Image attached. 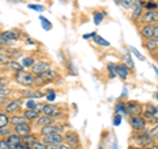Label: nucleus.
<instances>
[{
    "instance_id": "53",
    "label": "nucleus",
    "mask_w": 158,
    "mask_h": 149,
    "mask_svg": "<svg viewBox=\"0 0 158 149\" xmlns=\"http://www.w3.org/2000/svg\"><path fill=\"white\" fill-rule=\"evenodd\" d=\"M154 96H156V99L158 100V92H156V94H154Z\"/></svg>"
},
{
    "instance_id": "32",
    "label": "nucleus",
    "mask_w": 158,
    "mask_h": 149,
    "mask_svg": "<svg viewBox=\"0 0 158 149\" xmlns=\"http://www.w3.org/2000/svg\"><path fill=\"white\" fill-rule=\"evenodd\" d=\"M34 63H36V62H34V59H33L32 57H27V58L23 59L21 66H23V69H24V67H32Z\"/></svg>"
},
{
    "instance_id": "39",
    "label": "nucleus",
    "mask_w": 158,
    "mask_h": 149,
    "mask_svg": "<svg viewBox=\"0 0 158 149\" xmlns=\"http://www.w3.org/2000/svg\"><path fill=\"white\" fill-rule=\"evenodd\" d=\"M118 4H121L124 8H132L133 3H135V0H118L117 2Z\"/></svg>"
},
{
    "instance_id": "43",
    "label": "nucleus",
    "mask_w": 158,
    "mask_h": 149,
    "mask_svg": "<svg viewBox=\"0 0 158 149\" xmlns=\"http://www.w3.org/2000/svg\"><path fill=\"white\" fill-rule=\"evenodd\" d=\"M11 135V131H9V128H7V127H4V128H0V136L2 137H4V136H9Z\"/></svg>"
},
{
    "instance_id": "18",
    "label": "nucleus",
    "mask_w": 158,
    "mask_h": 149,
    "mask_svg": "<svg viewBox=\"0 0 158 149\" xmlns=\"http://www.w3.org/2000/svg\"><path fill=\"white\" fill-rule=\"evenodd\" d=\"M21 108V100H12L6 106V113H11Z\"/></svg>"
},
{
    "instance_id": "46",
    "label": "nucleus",
    "mask_w": 158,
    "mask_h": 149,
    "mask_svg": "<svg viewBox=\"0 0 158 149\" xmlns=\"http://www.w3.org/2000/svg\"><path fill=\"white\" fill-rule=\"evenodd\" d=\"M0 149H9L6 140H0Z\"/></svg>"
},
{
    "instance_id": "27",
    "label": "nucleus",
    "mask_w": 158,
    "mask_h": 149,
    "mask_svg": "<svg viewBox=\"0 0 158 149\" xmlns=\"http://www.w3.org/2000/svg\"><path fill=\"white\" fill-rule=\"evenodd\" d=\"M124 65H127L128 69H135V62L132 61V57H131V54L129 53H125L124 54Z\"/></svg>"
},
{
    "instance_id": "51",
    "label": "nucleus",
    "mask_w": 158,
    "mask_h": 149,
    "mask_svg": "<svg viewBox=\"0 0 158 149\" xmlns=\"http://www.w3.org/2000/svg\"><path fill=\"white\" fill-rule=\"evenodd\" d=\"M153 38H156V40H158V25L154 28V36H153Z\"/></svg>"
},
{
    "instance_id": "41",
    "label": "nucleus",
    "mask_w": 158,
    "mask_h": 149,
    "mask_svg": "<svg viewBox=\"0 0 158 149\" xmlns=\"http://www.w3.org/2000/svg\"><path fill=\"white\" fill-rule=\"evenodd\" d=\"M37 104H38V103H36V102L33 100V99H29V100L27 102V108H28V110H36Z\"/></svg>"
},
{
    "instance_id": "3",
    "label": "nucleus",
    "mask_w": 158,
    "mask_h": 149,
    "mask_svg": "<svg viewBox=\"0 0 158 149\" xmlns=\"http://www.w3.org/2000/svg\"><path fill=\"white\" fill-rule=\"evenodd\" d=\"M131 126L132 128L135 130L136 132H140V131H144L145 130V126H146V123H145V119L142 115H138V116H131Z\"/></svg>"
},
{
    "instance_id": "34",
    "label": "nucleus",
    "mask_w": 158,
    "mask_h": 149,
    "mask_svg": "<svg viewBox=\"0 0 158 149\" xmlns=\"http://www.w3.org/2000/svg\"><path fill=\"white\" fill-rule=\"evenodd\" d=\"M144 7L148 9V11H157L158 4H157V3H154V2H153V0H149V2L144 3Z\"/></svg>"
},
{
    "instance_id": "44",
    "label": "nucleus",
    "mask_w": 158,
    "mask_h": 149,
    "mask_svg": "<svg viewBox=\"0 0 158 149\" xmlns=\"http://www.w3.org/2000/svg\"><path fill=\"white\" fill-rule=\"evenodd\" d=\"M121 120H123V116H120V115H117V113H116V116L113 117V126L118 127L121 124Z\"/></svg>"
},
{
    "instance_id": "24",
    "label": "nucleus",
    "mask_w": 158,
    "mask_h": 149,
    "mask_svg": "<svg viewBox=\"0 0 158 149\" xmlns=\"http://www.w3.org/2000/svg\"><path fill=\"white\" fill-rule=\"evenodd\" d=\"M115 111H116L117 115H120V116H127V115H128V111H127V104H125V103H123V102L116 104Z\"/></svg>"
},
{
    "instance_id": "22",
    "label": "nucleus",
    "mask_w": 158,
    "mask_h": 149,
    "mask_svg": "<svg viewBox=\"0 0 158 149\" xmlns=\"http://www.w3.org/2000/svg\"><path fill=\"white\" fill-rule=\"evenodd\" d=\"M40 113L41 112H38V111H36V110H27L24 111V116L27 117V120L29 121V120H37V119L40 117Z\"/></svg>"
},
{
    "instance_id": "33",
    "label": "nucleus",
    "mask_w": 158,
    "mask_h": 149,
    "mask_svg": "<svg viewBox=\"0 0 158 149\" xmlns=\"http://www.w3.org/2000/svg\"><path fill=\"white\" fill-rule=\"evenodd\" d=\"M149 112H152V115H153V119H154V121L158 123V107L156 106H148L146 108Z\"/></svg>"
},
{
    "instance_id": "1",
    "label": "nucleus",
    "mask_w": 158,
    "mask_h": 149,
    "mask_svg": "<svg viewBox=\"0 0 158 149\" xmlns=\"http://www.w3.org/2000/svg\"><path fill=\"white\" fill-rule=\"evenodd\" d=\"M15 81H16L17 83L23 84V86H31V84H33V75L32 73H29L27 70H20L17 73H15Z\"/></svg>"
},
{
    "instance_id": "19",
    "label": "nucleus",
    "mask_w": 158,
    "mask_h": 149,
    "mask_svg": "<svg viewBox=\"0 0 158 149\" xmlns=\"http://www.w3.org/2000/svg\"><path fill=\"white\" fill-rule=\"evenodd\" d=\"M9 123H11L13 127H16V126H19V124L28 123V120H27V117L24 115H15L12 117H9Z\"/></svg>"
},
{
    "instance_id": "42",
    "label": "nucleus",
    "mask_w": 158,
    "mask_h": 149,
    "mask_svg": "<svg viewBox=\"0 0 158 149\" xmlns=\"http://www.w3.org/2000/svg\"><path fill=\"white\" fill-rule=\"evenodd\" d=\"M28 8L29 9H33V11H38V12H42L44 11V7L42 6H38V4H29Z\"/></svg>"
},
{
    "instance_id": "2",
    "label": "nucleus",
    "mask_w": 158,
    "mask_h": 149,
    "mask_svg": "<svg viewBox=\"0 0 158 149\" xmlns=\"http://www.w3.org/2000/svg\"><path fill=\"white\" fill-rule=\"evenodd\" d=\"M57 77H58V74L56 71L49 70V71H45V73H42V74H38L37 77H34L33 78V83L37 84V86H42V84H45L48 82L54 81Z\"/></svg>"
},
{
    "instance_id": "6",
    "label": "nucleus",
    "mask_w": 158,
    "mask_h": 149,
    "mask_svg": "<svg viewBox=\"0 0 158 149\" xmlns=\"http://www.w3.org/2000/svg\"><path fill=\"white\" fill-rule=\"evenodd\" d=\"M63 140L66 141V145H69L71 149H79V137L77 136V133L74 132H67Z\"/></svg>"
},
{
    "instance_id": "5",
    "label": "nucleus",
    "mask_w": 158,
    "mask_h": 149,
    "mask_svg": "<svg viewBox=\"0 0 158 149\" xmlns=\"http://www.w3.org/2000/svg\"><path fill=\"white\" fill-rule=\"evenodd\" d=\"M142 23L145 25H154V23H158V11H148L142 15Z\"/></svg>"
},
{
    "instance_id": "25",
    "label": "nucleus",
    "mask_w": 158,
    "mask_h": 149,
    "mask_svg": "<svg viewBox=\"0 0 158 149\" xmlns=\"http://www.w3.org/2000/svg\"><path fill=\"white\" fill-rule=\"evenodd\" d=\"M21 141H23V144H27V145H31L32 147V144L34 141H37V137H36V135H32V133H29V135L21 137Z\"/></svg>"
},
{
    "instance_id": "54",
    "label": "nucleus",
    "mask_w": 158,
    "mask_h": 149,
    "mask_svg": "<svg viewBox=\"0 0 158 149\" xmlns=\"http://www.w3.org/2000/svg\"><path fill=\"white\" fill-rule=\"evenodd\" d=\"M157 140H158V138H157Z\"/></svg>"
},
{
    "instance_id": "50",
    "label": "nucleus",
    "mask_w": 158,
    "mask_h": 149,
    "mask_svg": "<svg viewBox=\"0 0 158 149\" xmlns=\"http://www.w3.org/2000/svg\"><path fill=\"white\" fill-rule=\"evenodd\" d=\"M19 149H32L31 145H27V144H21V145L19 147Z\"/></svg>"
},
{
    "instance_id": "37",
    "label": "nucleus",
    "mask_w": 158,
    "mask_h": 149,
    "mask_svg": "<svg viewBox=\"0 0 158 149\" xmlns=\"http://www.w3.org/2000/svg\"><path fill=\"white\" fill-rule=\"evenodd\" d=\"M129 50H131V53L133 54V56L137 57L138 59H140V61H145V57H144V56H141V53L138 52L135 46H129Z\"/></svg>"
},
{
    "instance_id": "15",
    "label": "nucleus",
    "mask_w": 158,
    "mask_h": 149,
    "mask_svg": "<svg viewBox=\"0 0 158 149\" xmlns=\"http://www.w3.org/2000/svg\"><path fill=\"white\" fill-rule=\"evenodd\" d=\"M53 133H59V127L50 124V126L42 127L41 128V135L42 136H48V135H53Z\"/></svg>"
},
{
    "instance_id": "7",
    "label": "nucleus",
    "mask_w": 158,
    "mask_h": 149,
    "mask_svg": "<svg viewBox=\"0 0 158 149\" xmlns=\"http://www.w3.org/2000/svg\"><path fill=\"white\" fill-rule=\"evenodd\" d=\"M142 8H144V3H142V0H135V3H133V6H132V15H131L133 21H136V20H138L141 17Z\"/></svg>"
},
{
    "instance_id": "49",
    "label": "nucleus",
    "mask_w": 158,
    "mask_h": 149,
    "mask_svg": "<svg viewBox=\"0 0 158 149\" xmlns=\"http://www.w3.org/2000/svg\"><path fill=\"white\" fill-rule=\"evenodd\" d=\"M96 36V32H91L90 34H85V36H83V38H91V37H95Z\"/></svg>"
},
{
    "instance_id": "17",
    "label": "nucleus",
    "mask_w": 158,
    "mask_h": 149,
    "mask_svg": "<svg viewBox=\"0 0 158 149\" xmlns=\"http://www.w3.org/2000/svg\"><path fill=\"white\" fill-rule=\"evenodd\" d=\"M2 36H3V38L6 40V41H8L9 44H11L13 40H17L20 37V33L16 32V31H6V32L2 33Z\"/></svg>"
},
{
    "instance_id": "13",
    "label": "nucleus",
    "mask_w": 158,
    "mask_h": 149,
    "mask_svg": "<svg viewBox=\"0 0 158 149\" xmlns=\"http://www.w3.org/2000/svg\"><path fill=\"white\" fill-rule=\"evenodd\" d=\"M21 95L24 98H28V99H41L45 96V94H42L41 91H37V90H24L21 91Z\"/></svg>"
},
{
    "instance_id": "47",
    "label": "nucleus",
    "mask_w": 158,
    "mask_h": 149,
    "mask_svg": "<svg viewBox=\"0 0 158 149\" xmlns=\"http://www.w3.org/2000/svg\"><path fill=\"white\" fill-rule=\"evenodd\" d=\"M8 103H9V99L7 96H2V98H0V104H6V106H7Z\"/></svg>"
},
{
    "instance_id": "29",
    "label": "nucleus",
    "mask_w": 158,
    "mask_h": 149,
    "mask_svg": "<svg viewBox=\"0 0 158 149\" xmlns=\"http://www.w3.org/2000/svg\"><path fill=\"white\" fill-rule=\"evenodd\" d=\"M9 124V117L7 113H2L0 112V128H4V127H8Z\"/></svg>"
},
{
    "instance_id": "21",
    "label": "nucleus",
    "mask_w": 158,
    "mask_h": 149,
    "mask_svg": "<svg viewBox=\"0 0 158 149\" xmlns=\"http://www.w3.org/2000/svg\"><path fill=\"white\" fill-rule=\"evenodd\" d=\"M53 120H54L53 117L44 115V116H40V117L37 119V124L42 128V127H46V126H50V124H53Z\"/></svg>"
},
{
    "instance_id": "10",
    "label": "nucleus",
    "mask_w": 158,
    "mask_h": 149,
    "mask_svg": "<svg viewBox=\"0 0 158 149\" xmlns=\"http://www.w3.org/2000/svg\"><path fill=\"white\" fill-rule=\"evenodd\" d=\"M50 70V63L49 62H44V61H40V62H36L34 65L32 66V73L33 74H42L45 71H49Z\"/></svg>"
},
{
    "instance_id": "45",
    "label": "nucleus",
    "mask_w": 158,
    "mask_h": 149,
    "mask_svg": "<svg viewBox=\"0 0 158 149\" xmlns=\"http://www.w3.org/2000/svg\"><path fill=\"white\" fill-rule=\"evenodd\" d=\"M9 61L8 56H4V54L0 53V65H4V63H7Z\"/></svg>"
},
{
    "instance_id": "35",
    "label": "nucleus",
    "mask_w": 158,
    "mask_h": 149,
    "mask_svg": "<svg viewBox=\"0 0 158 149\" xmlns=\"http://www.w3.org/2000/svg\"><path fill=\"white\" fill-rule=\"evenodd\" d=\"M48 148H49V145L44 141H34L32 144V149H48Z\"/></svg>"
},
{
    "instance_id": "31",
    "label": "nucleus",
    "mask_w": 158,
    "mask_h": 149,
    "mask_svg": "<svg viewBox=\"0 0 158 149\" xmlns=\"http://www.w3.org/2000/svg\"><path fill=\"white\" fill-rule=\"evenodd\" d=\"M107 70H108V74H110V78H115V77H117L116 75V65L115 63H108L107 65Z\"/></svg>"
},
{
    "instance_id": "11",
    "label": "nucleus",
    "mask_w": 158,
    "mask_h": 149,
    "mask_svg": "<svg viewBox=\"0 0 158 149\" xmlns=\"http://www.w3.org/2000/svg\"><path fill=\"white\" fill-rule=\"evenodd\" d=\"M42 141L48 144V145H53V144H59V143H63V136L61 133H53V135H48V136H44Z\"/></svg>"
},
{
    "instance_id": "14",
    "label": "nucleus",
    "mask_w": 158,
    "mask_h": 149,
    "mask_svg": "<svg viewBox=\"0 0 158 149\" xmlns=\"http://www.w3.org/2000/svg\"><path fill=\"white\" fill-rule=\"evenodd\" d=\"M116 75L118 78H121L123 81H125L129 75V69L127 67V65L124 63H120V65H116Z\"/></svg>"
},
{
    "instance_id": "20",
    "label": "nucleus",
    "mask_w": 158,
    "mask_h": 149,
    "mask_svg": "<svg viewBox=\"0 0 158 149\" xmlns=\"http://www.w3.org/2000/svg\"><path fill=\"white\" fill-rule=\"evenodd\" d=\"M145 48H146V50H148V52H150V53H153L154 50H157V49H158V40H156V38L146 40Z\"/></svg>"
},
{
    "instance_id": "23",
    "label": "nucleus",
    "mask_w": 158,
    "mask_h": 149,
    "mask_svg": "<svg viewBox=\"0 0 158 149\" xmlns=\"http://www.w3.org/2000/svg\"><path fill=\"white\" fill-rule=\"evenodd\" d=\"M6 67L9 69V70L13 71V73H17V71H20V70H23V66L20 65L19 62H16V61H8V62L6 63Z\"/></svg>"
},
{
    "instance_id": "9",
    "label": "nucleus",
    "mask_w": 158,
    "mask_h": 149,
    "mask_svg": "<svg viewBox=\"0 0 158 149\" xmlns=\"http://www.w3.org/2000/svg\"><path fill=\"white\" fill-rule=\"evenodd\" d=\"M7 144L9 149H19V147L23 144L21 141V136H19L17 133H11L8 137H7Z\"/></svg>"
},
{
    "instance_id": "4",
    "label": "nucleus",
    "mask_w": 158,
    "mask_h": 149,
    "mask_svg": "<svg viewBox=\"0 0 158 149\" xmlns=\"http://www.w3.org/2000/svg\"><path fill=\"white\" fill-rule=\"evenodd\" d=\"M42 112H44V115L50 116V117H53V119H54V117L62 116V111L59 110L57 106H54V104H44Z\"/></svg>"
},
{
    "instance_id": "36",
    "label": "nucleus",
    "mask_w": 158,
    "mask_h": 149,
    "mask_svg": "<svg viewBox=\"0 0 158 149\" xmlns=\"http://www.w3.org/2000/svg\"><path fill=\"white\" fill-rule=\"evenodd\" d=\"M40 21H42V28L45 29V31H50V29H52V24H50V21H49L48 19L41 16V17H40Z\"/></svg>"
},
{
    "instance_id": "8",
    "label": "nucleus",
    "mask_w": 158,
    "mask_h": 149,
    "mask_svg": "<svg viewBox=\"0 0 158 149\" xmlns=\"http://www.w3.org/2000/svg\"><path fill=\"white\" fill-rule=\"evenodd\" d=\"M127 111L131 116H138V115H142L144 108L137 102H129V103H127Z\"/></svg>"
},
{
    "instance_id": "28",
    "label": "nucleus",
    "mask_w": 158,
    "mask_h": 149,
    "mask_svg": "<svg viewBox=\"0 0 158 149\" xmlns=\"http://www.w3.org/2000/svg\"><path fill=\"white\" fill-rule=\"evenodd\" d=\"M104 16H106V13H103V12H95L94 13V23H95V25H100V23L103 21Z\"/></svg>"
},
{
    "instance_id": "16",
    "label": "nucleus",
    "mask_w": 158,
    "mask_h": 149,
    "mask_svg": "<svg viewBox=\"0 0 158 149\" xmlns=\"http://www.w3.org/2000/svg\"><path fill=\"white\" fill-rule=\"evenodd\" d=\"M154 28H156L154 25H145L141 29V36L146 40L153 38V36H154Z\"/></svg>"
},
{
    "instance_id": "12",
    "label": "nucleus",
    "mask_w": 158,
    "mask_h": 149,
    "mask_svg": "<svg viewBox=\"0 0 158 149\" xmlns=\"http://www.w3.org/2000/svg\"><path fill=\"white\" fill-rule=\"evenodd\" d=\"M32 131V128H31V124L29 123H24V124H19V126L15 127V132L17 133L19 136H27L29 135Z\"/></svg>"
},
{
    "instance_id": "48",
    "label": "nucleus",
    "mask_w": 158,
    "mask_h": 149,
    "mask_svg": "<svg viewBox=\"0 0 158 149\" xmlns=\"http://www.w3.org/2000/svg\"><path fill=\"white\" fill-rule=\"evenodd\" d=\"M0 45H9V42L8 41H6V40L3 38V36H2V33H0Z\"/></svg>"
},
{
    "instance_id": "26",
    "label": "nucleus",
    "mask_w": 158,
    "mask_h": 149,
    "mask_svg": "<svg viewBox=\"0 0 158 149\" xmlns=\"http://www.w3.org/2000/svg\"><path fill=\"white\" fill-rule=\"evenodd\" d=\"M94 42H95L96 45H100V46H104V48H108V46L111 45V44L108 42L107 40H104L103 37H100V36H99V34H96V36L94 37Z\"/></svg>"
},
{
    "instance_id": "38",
    "label": "nucleus",
    "mask_w": 158,
    "mask_h": 149,
    "mask_svg": "<svg viewBox=\"0 0 158 149\" xmlns=\"http://www.w3.org/2000/svg\"><path fill=\"white\" fill-rule=\"evenodd\" d=\"M48 149H71L69 145H66V144L63 143H59V144H53V145H49Z\"/></svg>"
},
{
    "instance_id": "30",
    "label": "nucleus",
    "mask_w": 158,
    "mask_h": 149,
    "mask_svg": "<svg viewBox=\"0 0 158 149\" xmlns=\"http://www.w3.org/2000/svg\"><path fill=\"white\" fill-rule=\"evenodd\" d=\"M148 132V135H149L153 140H157L158 138V124H156L154 127H152L149 131H146Z\"/></svg>"
},
{
    "instance_id": "40",
    "label": "nucleus",
    "mask_w": 158,
    "mask_h": 149,
    "mask_svg": "<svg viewBox=\"0 0 158 149\" xmlns=\"http://www.w3.org/2000/svg\"><path fill=\"white\" fill-rule=\"evenodd\" d=\"M46 99L49 102H54L56 100V92H54L52 88H49L48 90V92H46Z\"/></svg>"
},
{
    "instance_id": "52",
    "label": "nucleus",
    "mask_w": 158,
    "mask_h": 149,
    "mask_svg": "<svg viewBox=\"0 0 158 149\" xmlns=\"http://www.w3.org/2000/svg\"><path fill=\"white\" fill-rule=\"evenodd\" d=\"M153 69H154V71H156V73H157V75H158V69H157V67H156V66H154V65H153Z\"/></svg>"
}]
</instances>
